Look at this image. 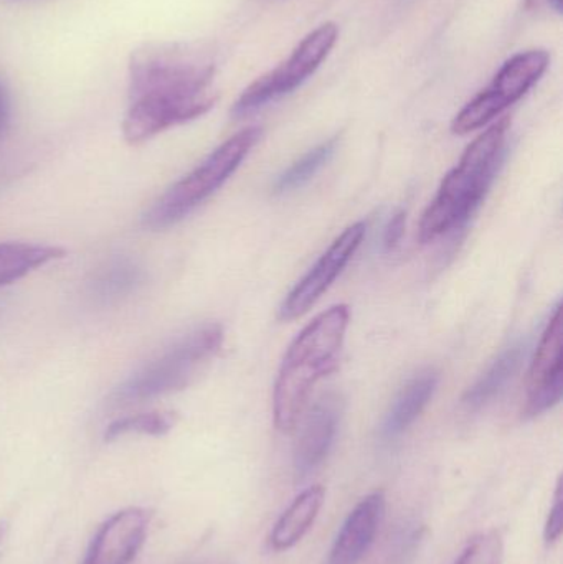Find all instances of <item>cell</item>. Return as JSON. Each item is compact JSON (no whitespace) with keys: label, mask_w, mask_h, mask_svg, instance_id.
Instances as JSON below:
<instances>
[{"label":"cell","mask_w":563,"mask_h":564,"mask_svg":"<svg viewBox=\"0 0 563 564\" xmlns=\"http://www.w3.org/2000/svg\"><path fill=\"white\" fill-rule=\"evenodd\" d=\"M214 62L191 45L148 43L129 59V108L122 134L139 145L214 108Z\"/></svg>","instance_id":"cell-1"},{"label":"cell","mask_w":563,"mask_h":564,"mask_svg":"<svg viewBox=\"0 0 563 564\" xmlns=\"http://www.w3.org/2000/svg\"><path fill=\"white\" fill-rule=\"evenodd\" d=\"M349 318L347 305H334L317 315L294 338L274 384L273 411L278 430L290 433L296 427L311 391L321 378L336 368Z\"/></svg>","instance_id":"cell-2"},{"label":"cell","mask_w":563,"mask_h":564,"mask_svg":"<svg viewBox=\"0 0 563 564\" xmlns=\"http://www.w3.org/2000/svg\"><path fill=\"white\" fill-rule=\"evenodd\" d=\"M508 131L509 119H501L468 145L426 208L420 225V240L429 243L468 221L488 194L505 159Z\"/></svg>","instance_id":"cell-3"},{"label":"cell","mask_w":563,"mask_h":564,"mask_svg":"<svg viewBox=\"0 0 563 564\" xmlns=\"http://www.w3.org/2000/svg\"><path fill=\"white\" fill-rule=\"evenodd\" d=\"M221 344L224 330L218 324L202 325L188 332L122 381L112 391L111 403L129 406L184 390L218 354Z\"/></svg>","instance_id":"cell-4"},{"label":"cell","mask_w":563,"mask_h":564,"mask_svg":"<svg viewBox=\"0 0 563 564\" xmlns=\"http://www.w3.org/2000/svg\"><path fill=\"white\" fill-rule=\"evenodd\" d=\"M260 135L261 129L247 128L215 149L202 164L152 204L142 217L144 228L162 231L181 224L235 174L260 141Z\"/></svg>","instance_id":"cell-5"},{"label":"cell","mask_w":563,"mask_h":564,"mask_svg":"<svg viewBox=\"0 0 563 564\" xmlns=\"http://www.w3.org/2000/svg\"><path fill=\"white\" fill-rule=\"evenodd\" d=\"M337 36H339V29L336 23H324L317 26L294 48L286 62L281 63L278 68L271 69L245 89L243 95L231 108V115L235 118H243L300 88L327 58L331 50L336 45Z\"/></svg>","instance_id":"cell-6"},{"label":"cell","mask_w":563,"mask_h":564,"mask_svg":"<svg viewBox=\"0 0 563 564\" xmlns=\"http://www.w3.org/2000/svg\"><path fill=\"white\" fill-rule=\"evenodd\" d=\"M551 55L545 50H529L509 58L496 73L488 88L472 99L453 121L455 134H469L495 121L509 106L522 98L548 69Z\"/></svg>","instance_id":"cell-7"},{"label":"cell","mask_w":563,"mask_h":564,"mask_svg":"<svg viewBox=\"0 0 563 564\" xmlns=\"http://www.w3.org/2000/svg\"><path fill=\"white\" fill-rule=\"evenodd\" d=\"M366 237V225L356 224L347 228L339 238H336L333 245L327 248L326 253L316 261L313 268L307 271L293 291L284 299L280 307L281 321H294L306 314L321 295L333 285L336 278L343 273L344 268L353 260L354 254L362 245Z\"/></svg>","instance_id":"cell-8"},{"label":"cell","mask_w":563,"mask_h":564,"mask_svg":"<svg viewBox=\"0 0 563 564\" xmlns=\"http://www.w3.org/2000/svg\"><path fill=\"white\" fill-rule=\"evenodd\" d=\"M562 347L563 315L562 307L559 305L542 334L534 360H532L531 371H529L528 403H526L528 416H539L561 403L563 391Z\"/></svg>","instance_id":"cell-9"},{"label":"cell","mask_w":563,"mask_h":564,"mask_svg":"<svg viewBox=\"0 0 563 564\" xmlns=\"http://www.w3.org/2000/svg\"><path fill=\"white\" fill-rule=\"evenodd\" d=\"M151 512L129 507L109 517L93 539L82 564H131L148 539Z\"/></svg>","instance_id":"cell-10"},{"label":"cell","mask_w":563,"mask_h":564,"mask_svg":"<svg viewBox=\"0 0 563 564\" xmlns=\"http://www.w3.org/2000/svg\"><path fill=\"white\" fill-rule=\"evenodd\" d=\"M339 417L340 400L336 394L321 398L304 417L294 447V470L301 479L310 476L326 459L336 437Z\"/></svg>","instance_id":"cell-11"},{"label":"cell","mask_w":563,"mask_h":564,"mask_svg":"<svg viewBox=\"0 0 563 564\" xmlns=\"http://www.w3.org/2000/svg\"><path fill=\"white\" fill-rule=\"evenodd\" d=\"M383 512H386L383 492H373L364 497L344 522L333 550H331L327 564L359 563L376 540Z\"/></svg>","instance_id":"cell-12"},{"label":"cell","mask_w":563,"mask_h":564,"mask_svg":"<svg viewBox=\"0 0 563 564\" xmlns=\"http://www.w3.org/2000/svg\"><path fill=\"white\" fill-rule=\"evenodd\" d=\"M324 497H326V490L323 486L310 487L297 496L271 530V549L284 552L296 546L316 522L323 509Z\"/></svg>","instance_id":"cell-13"},{"label":"cell","mask_w":563,"mask_h":564,"mask_svg":"<svg viewBox=\"0 0 563 564\" xmlns=\"http://www.w3.org/2000/svg\"><path fill=\"white\" fill-rule=\"evenodd\" d=\"M439 384V375L429 370L416 375L393 401L382 424V436L396 440L405 433L432 400Z\"/></svg>","instance_id":"cell-14"},{"label":"cell","mask_w":563,"mask_h":564,"mask_svg":"<svg viewBox=\"0 0 563 564\" xmlns=\"http://www.w3.org/2000/svg\"><path fill=\"white\" fill-rule=\"evenodd\" d=\"M144 281V271L128 257H116L98 268L89 281V295L98 304H116L131 295Z\"/></svg>","instance_id":"cell-15"},{"label":"cell","mask_w":563,"mask_h":564,"mask_svg":"<svg viewBox=\"0 0 563 564\" xmlns=\"http://www.w3.org/2000/svg\"><path fill=\"white\" fill-rule=\"evenodd\" d=\"M63 257H65V251L58 247L0 243V288L22 280L32 271Z\"/></svg>","instance_id":"cell-16"},{"label":"cell","mask_w":563,"mask_h":564,"mask_svg":"<svg viewBox=\"0 0 563 564\" xmlns=\"http://www.w3.org/2000/svg\"><path fill=\"white\" fill-rule=\"evenodd\" d=\"M522 357H524L522 345H512L508 350L502 351L485 375H481V378L466 391L463 398L466 406L478 410L495 400L521 367Z\"/></svg>","instance_id":"cell-17"},{"label":"cell","mask_w":563,"mask_h":564,"mask_svg":"<svg viewBox=\"0 0 563 564\" xmlns=\"http://www.w3.org/2000/svg\"><path fill=\"white\" fill-rule=\"evenodd\" d=\"M174 413L171 411H151V413L134 414V416L119 417L112 421L105 431V441L119 440L129 434H142V436H164L175 426Z\"/></svg>","instance_id":"cell-18"},{"label":"cell","mask_w":563,"mask_h":564,"mask_svg":"<svg viewBox=\"0 0 563 564\" xmlns=\"http://www.w3.org/2000/svg\"><path fill=\"white\" fill-rule=\"evenodd\" d=\"M336 139H331V141L323 142V144L314 148L313 151L304 154L300 161L294 162L290 169H286V171L277 178V182H274V191H277L278 194H284V192L303 187L306 182H310L311 178L329 162L334 151H336Z\"/></svg>","instance_id":"cell-19"},{"label":"cell","mask_w":563,"mask_h":564,"mask_svg":"<svg viewBox=\"0 0 563 564\" xmlns=\"http://www.w3.org/2000/svg\"><path fill=\"white\" fill-rule=\"evenodd\" d=\"M505 560V540L501 532L481 533L473 539L455 564H502Z\"/></svg>","instance_id":"cell-20"},{"label":"cell","mask_w":563,"mask_h":564,"mask_svg":"<svg viewBox=\"0 0 563 564\" xmlns=\"http://www.w3.org/2000/svg\"><path fill=\"white\" fill-rule=\"evenodd\" d=\"M563 484L559 479L557 489H555L554 506L549 512L548 523H545L544 540L552 545L561 540L563 533Z\"/></svg>","instance_id":"cell-21"},{"label":"cell","mask_w":563,"mask_h":564,"mask_svg":"<svg viewBox=\"0 0 563 564\" xmlns=\"http://www.w3.org/2000/svg\"><path fill=\"white\" fill-rule=\"evenodd\" d=\"M403 230H405V214L400 212V214L393 215L392 220L389 221L386 231H383V247L387 250H393L402 240Z\"/></svg>","instance_id":"cell-22"},{"label":"cell","mask_w":563,"mask_h":564,"mask_svg":"<svg viewBox=\"0 0 563 564\" xmlns=\"http://www.w3.org/2000/svg\"><path fill=\"white\" fill-rule=\"evenodd\" d=\"M10 121V99L9 93L3 88L2 83H0V138H2L3 132H6L7 126H9Z\"/></svg>","instance_id":"cell-23"},{"label":"cell","mask_w":563,"mask_h":564,"mask_svg":"<svg viewBox=\"0 0 563 564\" xmlns=\"http://www.w3.org/2000/svg\"><path fill=\"white\" fill-rule=\"evenodd\" d=\"M526 7L531 10H541L544 7L554 10V12H563V0H526Z\"/></svg>","instance_id":"cell-24"},{"label":"cell","mask_w":563,"mask_h":564,"mask_svg":"<svg viewBox=\"0 0 563 564\" xmlns=\"http://www.w3.org/2000/svg\"><path fill=\"white\" fill-rule=\"evenodd\" d=\"M6 532H7V523L2 522V520H0V542H2L3 535H6Z\"/></svg>","instance_id":"cell-25"}]
</instances>
